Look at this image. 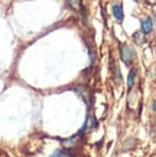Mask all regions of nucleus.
I'll list each match as a JSON object with an SVG mask.
<instances>
[{
    "instance_id": "obj_2",
    "label": "nucleus",
    "mask_w": 156,
    "mask_h": 157,
    "mask_svg": "<svg viewBox=\"0 0 156 157\" xmlns=\"http://www.w3.org/2000/svg\"><path fill=\"white\" fill-rule=\"evenodd\" d=\"M113 16L117 22H122V20H123V7H122V5L113 6Z\"/></svg>"
},
{
    "instance_id": "obj_5",
    "label": "nucleus",
    "mask_w": 156,
    "mask_h": 157,
    "mask_svg": "<svg viewBox=\"0 0 156 157\" xmlns=\"http://www.w3.org/2000/svg\"><path fill=\"white\" fill-rule=\"evenodd\" d=\"M68 2V5L71 6L74 10H81L82 9V3H81V0H66Z\"/></svg>"
},
{
    "instance_id": "obj_3",
    "label": "nucleus",
    "mask_w": 156,
    "mask_h": 157,
    "mask_svg": "<svg viewBox=\"0 0 156 157\" xmlns=\"http://www.w3.org/2000/svg\"><path fill=\"white\" fill-rule=\"evenodd\" d=\"M152 29H153V25H152V20L147 17V19H145L142 22V30H143V33H146L149 35L152 32Z\"/></svg>"
},
{
    "instance_id": "obj_7",
    "label": "nucleus",
    "mask_w": 156,
    "mask_h": 157,
    "mask_svg": "<svg viewBox=\"0 0 156 157\" xmlns=\"http://www.w3.org/2000/svg\"><path fill=\"white\" fill-rule=\"evenodd\" d=\"M51 157H72V156H70L68 153H64V151H61V150H58V151H55Z\"/></svg>"
},
{
    "instance_id": "obj_8",
    "label": "nucleus",
    "mask_w": 156,
    "mask_h": 157,
    "mask_svg": "<svg viewBox=\"0 0 156 157\" xmlns=\"http://www.w3.org/2000/svg\"><path fill=\"white\" fill-rule=\"evenodd\" d=\"M134 40H136V42H142V38H140V33H134Z\"/></svg>"
},
{
    "instance_id": "obj_6",
    "label": "nucleus",
    "mask_w": 156,
    "mask_h": 157,
    "mask_svg": "<svg viewBox=\"0 0 156 157\" xmlns=\"http://www.w3.org/2000/svg\"><path fill=\"white\" fill-rule=\"evenodd\" d=\"M62 144L65 146V147H72V146H75L77 144V138H70V140H62Z\"/></svg>"
},
{
    "instance_id": "obj_1",
    "label": "nucleus",
    "mask_w": 156,
    "mask_h": 157,
    "mask_svg": "<svg viewBox=\"0 0 156 157\" xmlns=\"http://www.w3.org/2000/svg\"><path fill=\"white\" fill-rule=\"evenodd\" d=\"M120 56H122V61L126 65H130L132 61L134 59V51L129 45H122V48H120Z\"/></svg>"
},
{
    "instance_id": "obj_4",
    "label": "nucleus",
    "mask_w": 156,
    "mask_h": 157,
    "mask_svg": "<svg viewBox=\"0 0 156 157\" xmlns=\"http://www.w3.org/2000/svg\"><path fill=\"white\" fill-rule=\"evenodd\" d=\"M134 81H136V69H132L130 74H129V76H127V86L129 88H132V86L134 85Z\"/></svg>"
}]
</instances>
